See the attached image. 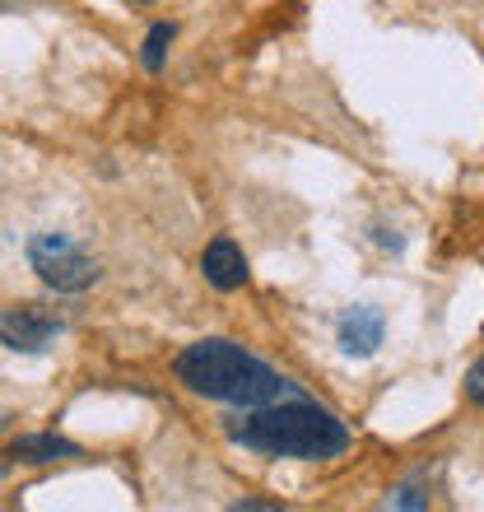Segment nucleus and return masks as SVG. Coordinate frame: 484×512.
Here are the masks:
<instances>
[{"label":"nucleus","mask_w":484,"mask_h":512,"mask_svg":"<svg viewBox=\"0 0 484 512\" xmlns=\"http://www.w3.org/2000/svg\"><path fill=\"white\" fill-rule=\"evenodd\" d=\"M177 382L187 391H196V396L242 405V410L298 396L294 382L280 378L266 359L247 354L233 340H196V345H187L177 354Z\"/></svg>","instance_id":"nucleus-1"},{"label":"nucleus","mask_w":484,"mask_h":512,"mask_svg":"<svg viewBox=\"0 0 484 512\" xmlns=\"http://www.w3.org/2000/svg\"><path fill=\"white\" fill-rule=\"evenodd\" d=\"M229 438L266 457H298V461H326L340 457L350 447V429L340 424L331 410L308 405L289 396V401L256 405L242 424H229Z\"/></svg>","instance_id":"nucleus-2"},{"label":"nucleus","mask_w":484,"mask_h":512,"mask_svg":"<svg viewBox=\"0 0 484 512\" xmlns=\"http://www.w3.org/2000/svg\"><path fill=\"white\" fill-rule=\"evenodd\" d=\"M28 261L56 294H84L89 284H98V261L70 233H38L28 243Z\"/></svg>","instance_id":"nucleus-3"},{"label":"nucleus","mask_w":484,"mask_h":512,"mask_svg":"<svg viewBox=\"0 0 484 512\" xmlns=\"http://www.w3.org/2000/svg\"><path fill=\"white\" fill-rule=\"evenodd\" d=\"M56 336H61V322L38 308H14L0 317V340L19 354H42Z\"/></svg>","instance_id":"nucleus-4"},{"label":"nucleus","mask_w":484,"mask_h":512,"mask_svg":"<svg viewBox=\"0 0 484 512\" xmlns=\"http://www.w3.org/2000/svg\"><path fill=\"white\" fill-rule=\"evenodd\" d=\"M336 340L350 359H368V354H377V345L387 340V317H382V308H368V303L350 308L345 317H340Z\"/></svg>","instance_id":"nucleus-5"},{"label":"nucleus","mask_w":484,"mask_h":512,"mask_svg":"<svg viewBox=\"0 0 484 512\" xmlns=\"http://www.w3.org/2000/svg\"><path fill=\"white\" fill-rule=\"evenodd\" d=\"M201 270H205V280L215 284V289H224V294L247 284V256L238 252V243H233V238H215V243L205 247Z\"/></svg>","instance_id":"nucleus-6"},{"label":"nucleus","mask_w":484,"mask_h":512,"mask_svg":"<svg viewBox=\"0 0 484 512\" xmlns=\"http://www.w3.org/2000/svg\"><path fill=\"white\" fill-rule=\"evenodd\" d=\"M80 447L56 438V433H38V438H19L14 443V457L19 461H61V457H75Z\"/></svg>","instance_id":"nucleus-7"},{"label":"nucleus","mask_w":484,"mask_h":512,"mask_svg":"<svg viewBox=\"0 0 484 512\" xmlns=\"http://www.w3.org/2000/svg\"><path fill=\"white\" fill-rule=\"evenodd\" d=\"M177 28L173 24H154L145 38V52H140V61H145V70H163V56H168V47H173Z\"/></svg>","instance_id":"nucleus-8"},{"label":"nucleus","mask_w":484,"mask_h":512,"mask_svg":"<svg viewBox=\"0 0 484 512\" xmlns=\"http://www.w3.org/2000/svg\"><path fill=\"white\" fill-rule=\"evenodd\" d=\"M391 508H429V499H424L419 489H401V494L391 499Z\"/></svg>","instance_id":"nucleus-9"},{"label":"nucleus","mask_w":484,"mask_h":512,"mask_svg":"<svg viewBox=\"0 0 484 512\" xmlns=\"http://www.w3.org/2000/svg\"><path fill=\"white\" fill-rule=\"evenodd\" d=\"M466 396H471V401H475V405H484V364H480V368H475L471 378H466Z\"/></svg>","instance_id":"nucleus-10"}]
</instances>
